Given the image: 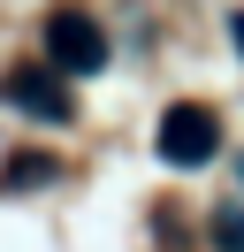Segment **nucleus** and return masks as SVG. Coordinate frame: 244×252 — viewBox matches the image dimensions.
Instances as JSON below:
<instances>
[{
    "mask_svg": "<svg viewBox=\"0 0 244 252\" xmlns=\"http://www.w3.org/2000/svg\"><path fill=\"white\" fill-rule=\"evenodd\" d=\"M214 245H221V252H244V206H221V214H214Z\"/></svg>",
    "mask_w": 244,
    "mask_h": 252,
    "instance_id": "nucleus-4",
    "label": "nucleus"
},
{
    "mask_svg": "<svg viewBox=\"0 0 244 252\" xmlns=\"http://www.w3.org/2000/svg\"><path fill=\"white\" fill-rule=\"evenodd\" d=\"M46 176H54V160H15L0 184H8V191H23V184H46Z\"/></svg>",
    "mask_w": 244,
    "mask_h": 252,
    "instance_id": "nucleus-5",
    "label": "nucleus"
},
{
    "mask_svg": "<svg viewBox=\"0 0 244 252\" xmlns=\"http://www.w3.org/2000/svg\"><path fill=\"white\" fill-rule=\"evenodd\" d=\"M229 31H237V54H244V16H229Z\"/></svg>",
    "mask_w": 244,
    "mask_h": 252,
    "instance_id": "nucleus-6",
    "label": "nucleus"
},
{
    "mask_svg": "<svg viewBox=\"0 0 244 252\" xmlns=\"http://www.w3.org/2000/svg\"><path fill=\"white\" fill-rule=\"evenodd\" d=\"M46 54H54L61 77H99L107 69V31L92 16H54L46 23Z\"/></svg>",
    "mask_w": 244,
    "mask_h": 252,
    "instance_id": "nucleus-2",
    "label": "nucleus"
},
{
    "mask_svg": "<svg viewBox=\"0 0 244 252\" xmlns=\"http://www.w3.org/2000/svg\"><path fill=\"white\" fill-rule=\"evenodd\" d=\"M221 153V115L198 107V99H176V107L160 115V160L168 168H198V160Z\"/></svg>",
    "mask_w": 244,
    "mask_h": 252,
    "instance_id": "nucleus-1",
    "label": "nucleus"
},
{
    "mask_svg": "<svg viewBox=\"0 0 244 252\" xmlns=\"http://www.w3.org/2000/svg\"><path fill=\"white\" fill-rule=\"evenodd\" d=\"M0 99H8L15 115H30V123H69V92H61V69H8L0 77Z\"/></svg>",
    "mask_w": 244,
    "mask_h": 252,
    "instance_id": "nucleus-3",
    "label": "nucleus"
}]
</instances>
